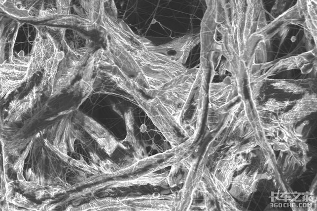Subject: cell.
Here are the masks:
<instances>
[{"label": "cell", "instance_id": "obj_8", "mask_svg": "<svg viewBox=\"0 0 317 211\" xmlns=\"http://www.w3.org/2000/svg\"><path fill=\"white\" fill-rule=\"evenodd\" d=\"M256 146L257 144L255 142H250L242 145V146L239 147L237 151V155L239 154H242V153L247 154Z\"/></svg>", "mask_w": 317, "mask_h": 211}, {"label": "cell", "instance_id": "obj_4", "mask_svg": "<svg viewBox=\"0 0 317 211\" xmlns=\"http://www.w3.org/2000/svg\"><path fill=\"white\" fill-rule=\"evenodd\" d=\"M235 157L226 156L224 159L221 160L217 165V170L220 171V178L218 180L226 188L229 187L232 183L234 172L236 171Z\"/></svg>", "mask_w": 317, "mask_h": 211}, {"label": "cell", "instance_id": "obj_2", "mask_svg": "<svg viewBox=\"0 0 317 211\" xmlns=\"http://www.w3.org/2000/svg\"><path fill=\"white\" fill-rule=\"evenodd\" d=\"M295 105L288 112L282 113L278 120L283 124H293L317 111V95L307 93L302 98L295 101Z\"/></svg>", "mask_w": 317, "mask_h": 211}, {"label": "cell", "instance_id": "obj_5", "mask_svg": "<svg viewBox=\"0 0 317 211\" xmlns=\"http://www.w3.org/2000/svg\"><path fill=\"white\" fill-rule=\"evenodd\" d=\"M295 101H278L274 98L269 99L261 107V110L279 114L283 111L287 107L294 104Z\"/></svg>", "mask_w": 317, "mask_h": 211}, {"label": "cell", "instance_id": "obj_9", "mask_svg": "<svg viewBox=\"0 0 317 211\" xmlns=\"http://www.w3.org/2000/svg\"><path fill=\"white\" fill-rule=\"evenodd\" d=\"M280 139L277 140V138L274 141V149L276 151H287L290 150V147L285 142H280Z\"/></svg>", "mask_w": 317, "mask_h": 211}, {"label": "cell", "instance_id": "obj_6", "mask_svg": "<svg viewBox=\"0 0 317 211\" xmlns=\"http://www.w3.org/2000/svg\"><path fill=\"white\" fill-rule=\"evenodd\" d=\"M247 176V170H246L239 176L233 179L230 193L233 197L239 198L242 194L244 190L245 181Z\"/></svg>", "mask_w": 317, "mask_h": 211}, {"label": "cell", "instance_id": "obj_3", "mask_svg": "<svg viewBox=\"0 0 317 211\" xmlns=\"http://www.w3.org/2000/svg\"><path fill=\"white\" fill-rule=\"evenodd\" d=\"M313 81V79H274L271 85L276 90H282L287 93L301 94L307 92L306 86L312 85Z\"/></svg>", "mask_w": 317, "mask_h": 211}, {"label": "cell", "instance_id": "obj_1", "mask_svg": "<svg viewBox=\"0 0 317 211\" xmlns=\"http://www.w3.org/2000/svg\"><path fill=\"white\" fill-rule=\"evenodd\" d=\"M194 47L176 39L154 46L144 38L130 43L118 57L116 75L112 78L121 89L133 93L138 90L158 91L159 97L178 96L197 78L199 68L188 69L183 63Z\"/></svg>", "mask_w": 317, "mask_h": 211}, {"label": "cell", "instance_id": "obj_7", "mask_svg": "<svg viewBox=\"0 0 317 211\" xmlns=\"http://www.w3.org/2000/svg\"><path fill=\"white\" fill-rule=\"evenodd\" d=\"M259 179V175L258 174L257 171L250 176H247L245 182L243 196L248 198L255 190L256 185Z\"/></svg>", "mask_w": 317, "mask_h": 211}, {"label": "cell", "instance_id": "obj_10", "mask_svg": "<svg viewBox=\"0 0 317 211\" xmlns=\"http://www.w3.org/2000/svg\"><path fill=\"white\" fill-rule=\"evenodd\" d=\"M235 163L236 166V171H239L244 168V167L248 164L246 160L243 157L242 154L240 156H236L235 158Z\"/></svg>", "mask_w": 317, "mask_h": 211}]
</instances>
